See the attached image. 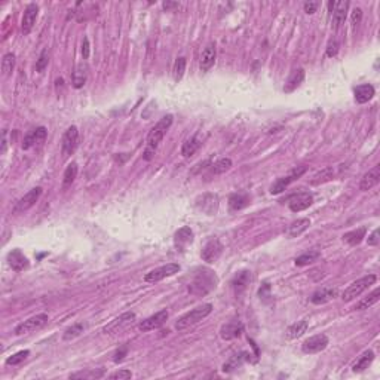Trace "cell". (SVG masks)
<instances>
[{"mask_svg":"<svg viewBox=\"0 0 380 380\" xmlns=\"http://www.w3.org/2000/svg\"><path fill=\"white\" fill-rule=\"evenodd\" d=\"M172 122H174L172 114H166V116H163V117L150 129V132H149V135H147L146 150H144V159H146V161H150V159H152V156L155 155V152H156L159 143L162 141V138L166 135L168 129L171 128Z\"/></svg>","mask_w":380,"mask_h":380,"instance_id":"1","label":"cell"},{"mask_svg":"<svg viewBox=\"0 0 380 380\" xmlns=\"http://www.w3.org/2000/svg\"><path fill=\"white\" fill-rule=\"evenodd\" d=\"M211 311H213V305H211V303H204V305H201V306H198V308L192 309L190 312L184 314V315H183V317L177 321V324H175V330L183 331V330L189 328L190 326L198 324V323H199V321H202L205 317H208V315L211 314Z\"/></svg>","mask_w":380,"mask_h":380,"instance_id":"2","label":"cell"},{"mask_svg":"<svg viewBox=\"0 0 380 380\" xmlns=\"http://www.w3.org/2000/svg\"><path fill=\"white\" fill-rule=\"evenodd\" d=\"M376 282V275H367L363 276L361 279L352 282L342 294V300L343 302H352L354 299L360 297L364 291H367L373 284Z\"/></svg>","mask_w":380,"mask_h":380,"instance_id":"3","label":"cell"},{"mask_svg":"<svg viewBox=\"0 0 380 380\" xmlns=\"http://www.w3.org/2000/svg\"><path fill=\"white\" fill-rule=\"evenodd\" d=\"M216 287V276H213V272L210 271H202L195 281L189 285V291L192 294H207L211 288Z\"/></svg>","mask_w":380,"mask_h":380,"instance_id":"4","label":"cell"},{"mask_svg":"<svg viewBox=\"0 0 380 380\" xmlns=\"http://www.w3.org/2000/svg\"><path fill=\"white\" fill-rule=\"evenodd\" d=\"M48 324V315L46 314H37L28 320H25L24 323H21L19 326H16L15 328V334L16 336H24V334H30L34 333L40 328H43Z\"/></svg>","mask_w":380,"mask_h":380,"instance_id":"5","label":"cell"},{"mask_svg":"<svg viewBox=\"0 0 380 380\" xmlns=\"http://www.w3.org/2000/svg\"><path fill=\"white\" fill-rule=\"evenodd\" d=\"M180 265L178 263H168V265H163V266H159L153 271H150L149 273H146L144 276V281L149 282V284H155V282H159L165 278H169V276H174L175 273L180 272Z\"/></svg>","mask_w":380,"mask_h":380,"instance_id":"6","label":"cell"},{"mask_svg":"<svg viewBox=\"0 0 380 380\" xmlns=\"http://www.w3.org/2000/svg\"><path fill=\"white\" fill-rule=\"evenodd\" d=\"M168 318H169V312L166 309H162V311L156 312L155 315H152V317L146 318L144 321H141L140 326H138V330L143 331V333H149V331L158 330V328H161L166 323Z\"/></svg>","mask_w":380,"mask_h":380,"instance_id":"7","label":"cell"},{"mask_svg":"<svg viewBox=\"0 0 380 380\" xmlns=\"http://www.w3.org/2000/svg\"><path fill=\"white\" fill-rule=\"evenodd\" d=\"M308 171V168L306 166H297V168H294L287 177H282V178H278L276 180V183L275 184H272V187H271V193L272 195H278V193H281V192H284L293 181H296V180H299L305 172Z\"/></svg>","mask_w":380,"mask_h":380,"instance_id":"8","label":"cell"},{"mask_svg":"<svg viewBox=\"0 0 380 380\" xmlns=\"http://www.w3.org/2000/svg\"><path fill=\"white\" fill-rule=\"evenodd\" d=\"M135 321V314L134 312H125L122 314L119 318L113 320L109 326L104 327V333L106 334H116L123 331L128 326H131Z\"/></svg>","mask_w":380,"mask_h":380,"instance_id":"9","label":"cell"},{"mask_svg":"<svg viewBox=\"0 0 380 380\" xmlns=\"http://www.w3.org/2000/svg\"><path fill=\"white\" fill-rule=\"evenodd\" d=\"M328 343H330V340L326 334H317V336H312V337H309L308 340L303 342L302 351L305 354H309V355L318 354V352L324 351L328 346Z\"/></svg>","mask_w":380,"mask_h":380,"instance_id":"10","label":"cell"},{"mask_svg":"<svg viewBox=\"0 0 380 380\" xmlns=\"http://www.w3.org/2000/svg\"><path fill=\"white\" fill-rule=\"evenodd\" d=\"M221 253H223V244L218 239H211L204 247V250L201 253V257L207 263H214L220 259Z\"/></svg>","mask_w":380,"mask_h":380,"instance_id":"11","label":"cell"},{"mask_svg":"<svg viewBox=\"0 0 380 380\" xmlns=\"http://www.w3.org/2000/svg\"><path fill=\"white\" fill-rule=\"evenodd\" d=\"M312 202H314V196L309 192H300V193L293 195L288 199V207H290L291 211L299 213V211H303V210L309 208L312 205Z\"/></svg>","mask_w":380,"mask_h":380,"instance_id":"12","label":"cell"},{"mask_svg":"<svg viewBox=\"0 0 380 380\" xmlns=\"http://www.w3.org/2000/svg\"><path fill=\"white\" fill-rule=\"evenodd\" d=\"M37 13H39V6L36 3H30L27 4L25 10H24V15H22V22H21V31L22 34H28L34 24H36V19H37Z\"/></svg>","mask_w":380,"mask_h":380,"instance_id":"13","label":"cell"},{"mask_svg":"<svg viewBox=\"0 0 380 380\" xmlns=\"http://www.w3.org/2000/svg\"><path fill=\"white\" fill-rule=\"evenodd\" d=\"M77 141H79V131L73 125L64 132V137H62V156L64 158L70 156L74 152V149L77 146Z\"/></svg>","mask_w":380,"mask_h":380,"instance_id":"14","label":"cell"},{"mask_svg":"<svg viewBox=\"0 0 380 380\" xmlns=\"http://www.w3.org/2000/svg\"><path fill=\"white\" fill-rule=\"evenodd\" d=\"M40 195H42V187H34V189H31L30 192H27V193L16 202L13 211H15V213L27 211L28 208H31V207L39 201Z\"/></svg>","mask_w":380,"mask_h":380,"instance_id":"15","label":"cell"},{"mask_svg":"<svg viewBox=\"0 0 380 380\" xmlns=\"http://www.w3.org/2000/svg\"><path fill=\"white\" fill-rule=\"evenodd\" d=\"M244 333V324L239 320H232L226 324H223L221 330H220V336L223 340H233L241 337V334Z\"/></svg>","mask_w":380,"mask_h":380,"instance_id":"16","label":"cell"},{"mask_svg":"<svg viewBox=\"0 0 380 380\" xmlns=\"http://www.w3.org/2000/svg\"><path fill=\"white\" fill-rule=\"evenodd\" d=\"M45 138H46V128H45V126H39V128L30 131V132L24 137L21 147H22L24 150H28V149H31V147H34V146L42 144V143L45 141Z\"/></svg>","mask_w":380,"mask_h":380,"instance_id":"17","label":"cell"},{"mask_svg":"<svg viewBox=\"0 0 380 380\" xmlns=\"http://www.w3.org/2000/svg\"><path fill=\"white\" fill-rule=\"evenodd\" d=\"M380 181V166L376 165L373 166L367 174H364V177L361 178V183H360V189L363 192H367L370 189H373L375 186H378Z\"/></svg>","mask_w":380,"mask_h":380,"instance_id":"18","label":"cell"},{"mask_svg":"<svg viewBox=\"0 0 380 380\" xmlns=\"http://www.w3.org/2000/svg\"><path fill=\"white\" fill-rule=\"evenodd\" d=\"M303 80H305V70H303V68H296V70H293L291 74L288 76L287 82H285L284 91H285L287 94L296 91V89L303 83Z\"/></svg>","mask_w":380,"mask_h":380,"instance_id":"19","label":"cell"},{"mask_svg":"<svg viewBox=\"0 0 380 380\" xmlns=\"http://www.w3.org/2000/svg\"><path fill=\"white\" fill-rule=\"evenodd\" d=\"M7 262H9L10 268H12L15 272H21V271H24V269L28 266L27 257H25L19 250H12V251L7 254Z\"/></svg>","mask_w":380,"mask_h":380,"instance_id":"20","label":"cell"},{"mask_svg":"<svg viewBox=\"0 0 380 380\" xmlns=\"http://www.w3.org/2000/svg\"><path fill=\"white\" fill-rule=\"evenodd\" d=\"M216 62V46L214 43H208L201 55V70L208 71Z\"/></svg>","mask_w":380,"mask_h":380,"instance_id":"21","label":"cell"},{"mask_svg":"<svg viewBox=\"0 0 380 380\" xmlns=\"http://www.w3.org/2000/svg\"><path fill=\"white\" fill-rule=\"evenodd\" d=\"M348 9H349V1H336L334 9H333V22H334V28H339L342 24H345L346 15H348Z\"/></svg>","mask_w":380,"mask_h":380,"instance_id":"22","label":"cell"},{"mask_svg":"<svg viewBox=\"0 0 380 380\" xmlns=\"http://www.w3.org/2000/svg\"><path fill=\"white\" fill-rule=\"evenodd\" d=\"M334 297H337V290H333V288H321V290H317V291L311 296V302H312L314 305H324V303L331 302Z\"/></svg>","mask_w":380,"mask_h":380,"instance_id":"23","label":"cell"},{"mask_svg":"<svg viewBox=\"0 0 380 380\" xmlns=\"http://www.w3.org/2000/svg\"><path fill=\"white\" fill-rule=\"evenodd\" d=\"M86 79H88V65L86 64H77L76 68L73 70V74H71V83L76 89H80L83 88V85L86 83Z\"/></svg>","mask_w":380,"mask_h":380,"instance_id":"24","label":"cell"},{"mask_svg":"<svg viewBox=\"0 0 380 380\" xmlns=\"http://www.w3.org/2000/svg\"><path fill=\"white\" fill-rule=\"evenodd\" d=\"M354 94H355V101L360 104H364V103H369L375 97V88L370 83H364V85L357 86Z\"/></svg>","mask_w":380,"mask_h":380,"instance_id":"25","label":"cell"},{"mask_svg":"<svg viewBox=\"0 0 380 380\" xmlns=\"http://www.w3.org/2000/svg\"><path fill=\"white\" fill-rule=\"evenodd\" d=\"M380 300V288H375L367 297L361 299L352 309L354 311H364V309H370L373 305H376Z\"/></svg>","mask_w":380,"mask_h":380,"instance_id":"26","label":"cell"},{"mask_svg":"<svg viewBox=\"0 0 380 380\" xmlns=\"http://www.w3.org/2000/svg\"><path fill=\"white\" fill-rule=\"evenodd\" d=\"M198 205L201 207L202 211H205L207 214H213L217 211L218 208V198L216 195H204L199 201Z\"/></svg>","mask_w":380,"mask_h":380,"instance_id":"27","label":"cell"},{"mask_svg":"<svg viewBox=\"0 0 380 380\" xmlns=\"http://www.w3.org/2000/svg\"><path fill=\"white\" fill-rule=\"evenodd\" d=\"M250 205V196L247 193H233L229 198V207L232 211H239Z\"/></svg>","mask_w":380,"mask_h":380,"instance_id":"28","label":"cell"},{"mask_svg":"<svg viewBox=\"0 0 380 380\" xmlns=\"http://www.w3.org/2000/svg\"><path fill=\"white\" fill-rule=\"evenodd\" d=\"M373 360H375V352H373V351H366V352L357 360V363L352 366V370H354L355 373H361V372H364L366 369H369V367L372 366Z\"/></svg>","mask_w":380,"mask_h":380,"instance_id":"29","label":"cell"},{"mask_svg":"<svg viewBox=\"0 0 380 380\" xmlns=\"http://www.w3.org/2000/svg\"><path fill=\"white\" fill-rule=\"evenodd\" d=\"M309 226H311V221H309L308 218H300V220H297V221H294V223L290 224V227H288V236H290V238H297V236H300L302 233H305V232L309 229Z\"/></svg>","mask_w":380,"mask_h":380,"instance_id":"30","label":"cell"},{"mask_svg":"<svg viewBox=\"0 0 380 380\" xmlns=\"http://www.w3.org/2000/svg\"><path fill=\"white\" fill-rule=\"evenodd\" d=\"M201 140L198 138V137H192V138H189V140H186L184 143H183V147H181V155L184 156V158H190L192 155H195L196 153V150L201 147Z\"/></svg>","mask_w":380,"mask_h":380,"instance_id":"31","label":"cell"},{"mask_svg":"<svg viewBox=\"0 0 380 380\" xmlns=\"http://www.w3.org/2000/svg\"><path fill=\"white\" fill-rule=\"evenodd\" d=\"M366 233H367V229L366 227H360L357 230H352V232H348L343 235V241H346L349 245H358L363 242V239L366 238Z\"/></svg>","mask_w":380,"mask_h":380,"instance_id":"32","label":"cell"},{"mask_svg":"<svg viewBox=\"0 0 380 380\" xmlns=\"http://www.w3.org/2000/svg\"><path fill=\"white\" fill-rule=\"evenodd\" d=\"M308 330V321L302 320V321H297L296 324L290 326L288 330H287V337L288 339H299L300 336H303Z\"/></svg>","mask_w":380,"mask_h":380,"instance_id":"33","label":"cell"},{"mask_svg":"<svg viewBox=\"0 0 380 380\" xmlns=\"http://www.w3.org/2000/svg\"><path fill=\"white\" fill-rule=\"evenodd\" d=\"M193 242V232L190 230V227H181L177 233H175V244L178 247H184Z\"/></svg>","mask_w":380,"mask_h":380,"instance_id":"34","label":"cell"},{"mask_svg":"<svg viewBox=\"0 0 380 380\" xmlns=\"http://www.w3.org/2000/svg\"><path fill=\"white\" fill-rule=\"evenodd\" d=\"M232 159L230 158H221L218 159L214 165H211V172L214 175H220V174H224L227 172L230 168H232Z\"/></svg>","mask_w":380,"mask_h":380,"instance_id":"35","label":"cell"},{"mask_svg":"<svg viewBox=\"0 0 380 380\" xmlns=\"http://www.w3.org/2000/svg\"><path fill=\"white\" fill-rule=\"evenodd\" d=\"M76 175H77V163L76 162H71L65 171H64V178H62V186L64 189L70 187L73 184V181L76 180Z\"/></svg>","mask_w":380,"mask_h":380,"instance_id":"36","label":"cell"},{"mask_svg":"<svg viewBox=\"0 0 380 380\" xmlns=\"http://www.w3.org/2000/svg\"><path fill=\"white\" fill-rule=\"evenodd\" d=\"M251 281V275H250V272H239L236 276H235V279H233V287H235V290H236V293H241L242 290H245V287L248 285V282Z\"/></svg>","mask_w":380,"mask_h":380,"instance_id":"37","label":"cell"},{"mask_svg":"<svg viewBox=\"0 0 380 380\" xmlns=\"http://www.w3.org/2000/svg\"><path fill=\"white\" fill-rule=\"evenodd\" d=\"M320 256H321V253H320V251H317V250H311V251H308V253H305V254L299 256V257L296 259V265H297V266H308V265H311V263L317 262V259H318Z\"/></svg>","mask_w":380,"mask_h":380,"instance_id":"38","label":"cell"},{"mask_svg":"<svg viewBox=\"0 0 380 380\" xmlns=\"http://www.w3.org/2000/svg\"><path fill=\"white\" fill-rule=\"evenodd\" d=\"M333 175H334V171H333V168H324L321 172H318V174H315L314 177H312V180H311V184H314V186H318V184H321V183H326V181H330L331 178H333Z\"/></svg>","mask_w":380,"mask_h":380,"instance_id":"39","label":"cell"},{"mask_svg":"<svg viewBox=\"0 0 380 380\" xmlns=\"http://www.w3.org/2000/svg\"><path fill=\"white\" fill-rule=\"evenodd\" d=\"M83 330H85V326H83L82 323L73 324L71 327H68V328L65 330V333H64L62 339H64V340H73V339L79 337V336L83 333Z\"/></svg>","mask_w":380,"mask_h":380,"instance_id":"40","label":"cell"},{"mask_svg":"<svg viewBox=\"0 0 380 380\" xmlns=\"http://www.w3.org/2000/svg\"><path fill=\"white\" fill-rule=\"evenodd\" d=\"M15 68V55L12 52L6 54L1 59V71L4 76H9Z\"/></svg>","mask_w":380,"mask_h":380,"instance_id":"41","label":"cell"},{"mask_svg":"<svg viewBox=\"0 0 380 380\" xmlns=\"http://www.w3.org/2000/svg\"><path fill=\"white\" fill-rule=\"evenodd\" d=\"M104 375L103 370H86V372H79L71 375V379H98Z\"/></svg>","mask_w":380,"mask_h":380,"instance_id":"42","label":"cell"},{"mask_svg":"<svg viewBox=\"0 0 380 380\" xmlns=\"http://www.w3.org/2000/svg\"><path fill=\"white\" fill-rule=\"evenodd\" d=\"M28 355H30V351H19L6 360V366H18L22 361H25L28 358Z\"/></svg>","mask_w":380,"mask_h":380,"instance_id":"43","label":"cell"},{"mask_svg":"<svg viewBox=\"0 0 380 380\" xmlns=\"http://www.w3.org/2000/svg\"><path fill=\"white\" fill-rule=\"evenodd\" d=\"M184 71H186V58L180 56L175 64H174V79L178 82L181 80V77L184 76Z\"/></svg>","mask_w":380,"mask_h":380,"instance_id":"44","label":"cell"},{"mask_svg":"<svg viewBox=\"0 0 380 380\" xmlns=\"http://www.w3.org/2000/svg\"><path fill=\"white\" fill-rule=\"evenodd\" d=\"M48 61H49V56H48V51L43 49L39 55V59L36 61V71L37 73H42L46 67H48Z\"/></svg>","mask_w":380,"mask_h":380,"instance_id":"45","label":"cell"},{"mask_svg":"<svg viewBox=\"0 0 380 380\" xmlns=\"http://www.w3.org/2000/svg\"><path fill=\"white\" fill-rule=\"evenodd\" d=\"M242 355H244V352L241 354V355H235L227 364H224L223 366V370L224 372H230V370H233V369H238V367H241L242 366V361H244V358H242Z\"/></svg>","mask_w":380,"mask_h":380,"instance_id":"46","label":"cell"},{"mask_svg":"<svg viewBox=\"0 0 380 380\" xmlns=\"http://www.w3.org/2000/svg\"><path fill=\"white\" fill-rule=\"evenodd\" d=\"M131 378H132V373H131L129 370H119V372L111 373V375L109 376V379H119V380H126V379H131Z\"/></svg>","mask_w":380,"mask_h":380,"instance_id":"47","label":"cell"},{"mask_svg":"<svg viewBox=\"0 0 380 380\" xmlns=\"http://www.w3.org/2000/svg\"><path fill=\"white\" fill-rule=\"evenodd\" d=\"M337 52H339V43L336 40H331L327 46V56L333 58V56L337 55Z\"/></svg>","mask_w":380,"mask_h":380,"instance_id":"48","label":"cell"},{"mask_svg":"<svg viewBox=\"0 0 380 380\" xmlns=\"http://www.w3.org/2000/svg\"><path fill=\"white\" fill-rule=\"evenodd\" d=\"M318 6H320L318 1H306L303 7H305V12H306V13H311V15H312V13L317 12Z\"/></svg>","mask_w":380,"mask_h":380,"instance_id":"49","label":"cell"},{"mask_svg":"<svg viewBox=\"0 0 380 380\" xmlns=\"http://www.w3.org/2000/svg\"><path fill=\"white\" fill-rule=\"evenodd\" d=\"M379 229H376V230H373V233L369 236V239H367V242H369V245H372V247H376V245H379Z\"/></svg>","mask_w":380,"mask_h":380,"instance_id":"50","label":"cell"},{"mask_svg":"<svg viewBox=\"0 0 380 380\" xmlns=\"http://www.w3.org/2000/svg\"><path fill=\"white\" fill-rule=\"evenodd\" d=\"M361 18H363V10L360 7H355L352 10V24L354 25H358L361 22Z\"/></svg>","mask_w":380,"mask_h":380,"instance_id":"51","label":"cell"},{"mask_svg":"<svg viewBox=\"0 0 380 380\" xmlns=\"http://www.w3.org/2000/svg\"><path fill=\"white\" fill-rule=\"evenodd\" d=\"M126 354H128V348H120L119 351H116V352H114V355H113V361H114V363L122 361V360L126 357Z\"/></svg>","mask_w":380,"mask_h":380,"instance_id":"52","label":"cell"},{"mask_svg":"<svg viewBox=\"0 0 380 380\" xmlns=\"http://www.w3.org/2000/svg\"><path fill=\"white\" fill-rule=\"evenodd\" d=\"M82 55H83V59H86L89 56V40H88V37H85L83 42H82Z\"/></svg>","mask_w":380,"mask_h":380,"instance_id":"53","label":"cell"},{"mask_svg":"<svg viewBox=\"0 0 380 380\" xmlns=\"http://www.w3.org/2000/svg\"><path fill=\"white\" fill-rule=\"evenodd\" d=\"M6 147H7V143H6V131H4V132H3V140H1V150H0L1 155L6 152Z\"/></svg>","mask_w":380,"mask_h":380,"instance_id":"54","label":"cell"},{"mask_svg":"<svg viewBox=\"0 0 380 380\" xmlns=\"http://www.w3.org/2000/svg\"><path fill=\"white\" fill-rule=\"evenodd\" d=\"M163 7L168 10V9H172V7H178V3H172V1H163Z\"/></svg>","mask_w":380,"mask_h":380,"instance_id":"55","label":"cell"}]
</instances>
